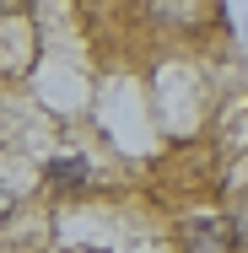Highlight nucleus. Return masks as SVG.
Returning a JSON list of instances; mask_svg holds the SVG:
<instances>
[{"label":"nucleus","instance_id":"nucleus-2","mask_svg":"<svg viewBox=\"0 0 248 253\" xmlns=\"http://www.w3.org/2000/svg\"><path fill=\"white\" fill-rule=\"evenodd\" d=\"M44 178H49L54 189H81L92 172H87V162H81V156H54L49 167H44Z\"/></svg>","mask_w":248,"mask_h":253},{"label":"nucleus","instance_id":"nucleus-1","mask_svg":"<svg viewBox=\"0 0 248 253\" xmlns=\"http://www.w3.org/2000/svg\"><path fill=\"white\" fill-rule=\"evenodd\" d=\"M178 237H184V253H238V232L227 215H189Z\"/></svg>","mask_w":248,"mask_h":253},{"label":"nucleus","instance_id":"nucleus-3","mask_svg":"<svg viewBox=\"0 0 248 253\" xmlns=\"http://www.w3.org/2000/svg\"><path fill=\"white\" fill-rule=\"evenodd\" d=\"M11 210H16V194H5V189H0V221H5Z\"/></svg>","mask_w":248,"mask_h":253}]
</instances>
